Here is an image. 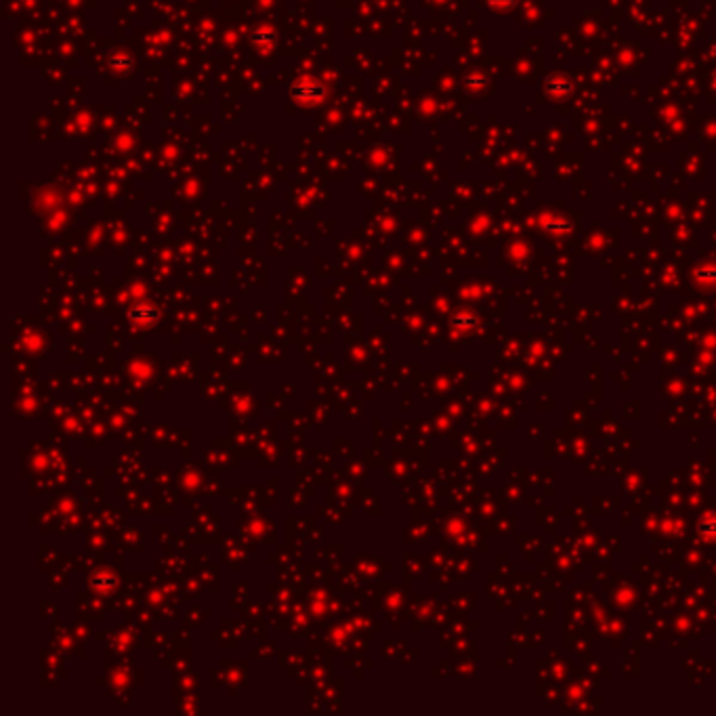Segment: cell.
Wrapping results in <instances>:
<instances>
[{
  "label": "cell",
  "instance_id": "1",
  "mask_svg": "<svg viewBox=\"0 0 716 716\" xmlns=\"http://www.w3.org/2000/svg\"><path fill=\"white\" fill-rule=\"evenodd\" d=\"M321 95H323V88L321 86H318V84H314L311 88L305 84H297V86H292V97L294 99H301V101H316V99H321Z\"/></svg>",
  "mask_w": 716,
  "mask_h": 716
}]
</instances>
